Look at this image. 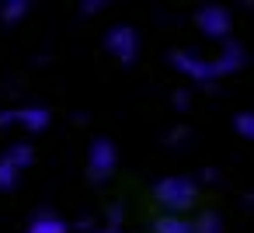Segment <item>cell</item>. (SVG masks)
<instances>
[{
	"label": "cell",
	"instance_id": "6da1fadb",
	"mask_svg": "<svg viewBox=\"0 0 254 233\" xmlns=\"http://www.w3.org/2000/svg\"><path fill=\"white\" fill-rule=\"evenodd\" d=\"M153 195H157V202H160L164 209H171V212H185V209L195 202L198 184H195L191 177H164V181L153 188Z\"/></svg>",
	"mask_w": 254,
	"mask_h": 233
},
{
	"label": "cell",
	"instance_id": "7a4b0ae2",
	"mask_svg": "<svg viewBox=\"0 0 254 233\" xmlns=\"http://www.w3.org/2000/svg\"><path fill=\"white\" fill-rule=\"evenodd\" d=\"M195 25H198V32H202L205 39H230V32H233V14H230L226 7H219V4H209V7H202V11L195 14Z\"/></svg>",
	"mask_w": 254,
	"mask_h": 233
},
{
	"label": "cell",
	"instance_id": "3957f363",
	"mask_svg": "<svg viewBox=\"0 0 254 233\" xmlns=\"http://www.w3.org/2000/svg\"><path fill=\"white\" fill-rule=\"evenodd\" d=\"M115 167H119V150H115V143H112V139H94L91 150H87V171H91V177H94V181H105V177H112Z\"/></svg>",
	"mask_w": 254,
	"mask_h": 233
},
{
	"label": "cell",
	"instance_id": "277c9868",
	"mask_svg": "<svg viewBox=\"0 0 254 233\" xmlns=\"http://www.w3.org/2000/svg\"><path fill=\"white\" fill-rule=\"evenodd\" d=\"M105 46H108V53H112L115 59L132 63V59L139 56V32H136L132 25H115V28L105 35Z\"/></svg>",
	"mask_w": 254,
	"mask_h": 233
},
{
	"label": "cell",
	"instance_id": "5b68a950",
	"mask_svg": "<svg viewBox=\"0 0 254 233\" xmlns=\"http://www.w3.org/2000/svg\"><path fill=\"white\" fill-rule=\"evenodd\" d=\"M171 63H174V70L178 73H185V77H191V80H219V70H216V59H202V56H195V53H171Z\"/></svg>",
	"mask_w": 254,
	"mask_h": 233
},
{
	"label": "cell",
	"instance_id": "8992f818",
	"mask_svg": "<svg viewBox=\"0 0 254 233\" xmlns=\"http://www.w3.org/2000/svg\"><path fill=\"white\" fill-rule=\"evenodd\" d=\"M49 125L46 108H14V112H0V129H25V132H42Z\"/></svg>",
	"mask_w": 254,
	"mask_h": 233
},
{
	"label": "cell",
	"instance_id": "52a82bcc",
	"mask_svg": "<svg viewBox=\"0 0 254 233\" xmlns=\"http://www.w3.org/2000/svg\"><path fill=\"white\" fill-rule=\"evenodd\" d=\"M216 59V70H219V77H230V73H237L240 66H244V49L237 46V42H223V53L219 56H212Z\"/></svg>",
	"mask_w": 254,
	"mask_h": 233
},
{
	"label": "cell",
	"instance_id": "ba28073f",
	"mask_svg": "<svg viewBox=\"0 0 254 233\" xmlns=\"http://www.w3.org/2000/svg\"><path fill=\"white\" fill-rule=\"evenodd\" d=\"M157 233H219L212 223H202V226H191V223H181V219H160Z\"/></svg>",
	"mask_w": 254,
	"mask_h": 233
},
{
	"label": "cell",
	"instance_id": "9c48e42d",
	"mask_svg": "<svg viewBox=\"0 0 254 233\" xmlns=\"http://www.w3.org/2000/svg\"><path fill=\"white\" fill-rule=\"evenodd\" d=\"M28 233H70V226L56 216H39V219L28 223Z\"/></svg>",
	"mask_w": 254,
	"mask_h": 233
},
{
	"label": "cell",
	"instance_id": "30bf717a",
	"mask_svg": "<svg viewBox=\"0 0 254 233\" xmlns=\"http://www.w3.org/2000/svg\"><path fill=\"white\" fill-rule=\"evenodd\" d=\"M28 11H32V7H28V0H11V4L0 7V21H4V25H18Z\"/></svg>",
	"mask_w": 254,
	"mask_h": 233
},
{
	"label": "cell",
	"instance_id": "8fae6325",
	"mask_svg": "<svg viewBox=\"0 0 254 233\" xmlns=\"http://www.w3.org/2000/svg\"><path fill=\"white\" fill-rule=\"evenodd\" d=\"M18 177H21V171H18L7 157H0V191H11V188L18 184Z\"/></svg>",
	"mask_w": 254,
	"mask_h": 233
},
{
	"label": "cell",
	"instance_id": "7c38bea8",
	"mask_svg": "<svg viewBox=\"0 0 254 233\" xmlns=\"http://www.w3.org/2000/svg\"><path fill=\"white\" fill-rule=\"evenodd\" d=\"M4 157H7V160H11V164H14L18 171H25V167H32V160H35V153H32V146H25V143H21V146H11V150H7Z\"/></svg>",
	"mask_w": 254,
	"mask_h": 233
},
{
	"label": "cell",
	"instance_id": "4fadbf2b",
	"mask_svg": "<svg viewBox=\"0 0 254 233\" xmlns=\"http://www.w3.org/2000/svg\"><path fill=\"white\" fill-rule=\"evenodd\" d=\"M233 129H237L240 139H251V143H254V112H240V115L233 118Z\"/></svg>",
	"mask_w": 254,
	"mask_h": 233
}]
</instances>
